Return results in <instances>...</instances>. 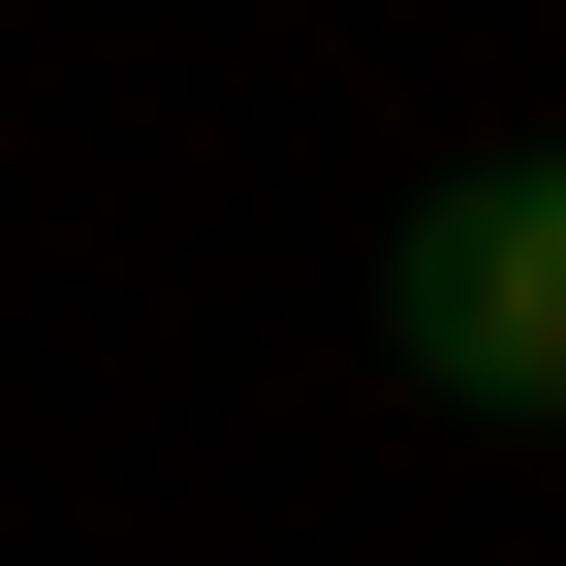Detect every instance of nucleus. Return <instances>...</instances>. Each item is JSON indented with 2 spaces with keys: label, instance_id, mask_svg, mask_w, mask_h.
<instances>
[{
  "label": "nucleus",
  "instance_id": "1",
  "mask_svg": "<svg viewBox=\"0 0 566 566\" xmlns=\"http://www.w3.org/2000/svg\"><path fill=\"white\" fill-rule=\"evenodd\" d=\"M378 346H409V409L566 441V126H535V158H441L378 221Z\"/></svg>",
  "mask_w": 566,
  "mask_h": 566
}]
</instances>
